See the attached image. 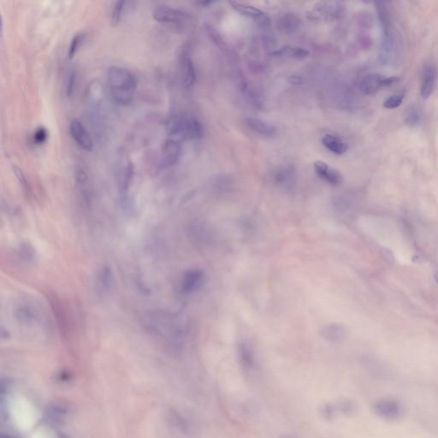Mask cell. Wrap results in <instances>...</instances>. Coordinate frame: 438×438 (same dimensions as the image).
<instances>
[{
	"mask_svg": "<svg viewBox=\"0 0 438 438\" xmlns=\"http://www.w3.org/2000/svg\"><path fill=\"white\" fill-rule=\"evenodd\" d=\"M435 281H436V283H437L438 284V272L436 273V274H435Z\"/></svg>",
	"mask_w": 438,
	"mask_h": 438,
	"instance_id": "cell-37",
	"label": "cell"
},
{
	"mask_svg": "<svg viewBox=\"0 0 438 438\" xmlns=\"http://www.w3.org/2000/svg\"><path fill=\"white\" fill-rule=\"evenodd\" d=\"M107 82L113 100L118 105H129L136 92L134 75L121 66H110L107 71Z\"/></svg>",
	"mask_w": 438,
	"mask_h": 438,
	"instance_id": "cell-1",
	"label": "cell"
},
{
	"mask_svg": "<svg viewBox=\"0 0 438 438\" xmlns=\"http://www.w3.org/2000/svg\"><path fill=\"white\" fill-rule=\"evenodd\" d=\"M437 80V70L432 64L425 66L423 71L420 95L423 99H428L432 95Z\"/></svg>",
	"mask_w": 438,
	"mask_h": 438,
	"instance_id": "cell-14",
	"label": "cell"
},
{
	"mask_svg": "<svg viewBox=\"0 0 438 438\" xmlns=\"http://www.w3.org/2000/svg\"><path fill=\"white\" fill-rule=\"evenodd\" d=\"M230 5L235 11L242 14L243 16L255 19L256 21L265 15V12H263L260 9L256 8L255 6H250V5H247V4L231 2Z\"/></svg>",
	"mask_w": 438,
	"mask_h": 438,
	"instance_id": "cell-23",
	"label": "cell"
},
{
	"mask_svg": "<svg viewBox=\"0 0 438 438\" xmlns=\"http://www.w3.org/2000/svg\"><path fill=\"white\" fill-rule=\"evenodd\" d=\"M383 86H386V78L382 75L378 73L368 74L360 81V92L365 95H373Z\"/></svg>",
	"mask_w": 438,
	"mask_h": 438,
	"instance_id": "cell-15",
	"label": "cell"
},
{
	"mask_svg": "<svg viewBox=\"0 0 438 438\" xmlns=\"http://www.w3.org/2000/svg\"><path fill=\"white\" fill-rule=\"evenodd\" d=\"M181 152V147L177 140H166L162 147L161 165L164 168H168L176 165Z\"/></svg>",
	"mask_w": 438,
	"mask_h": 438,
	"instance_id": "cell-10",
	"label": "cell"
},
{
	"mask_svg": "<svg viewBox=\"0 0 438 438\" xmlns=\"http://www.w3.org/2000/svg\"><path fill=\"white\" fill-rule=\"evenodd\" d=\"M70 134L76 144L82 149L91 152L94 149V142L84 125L77 119H73L70 124Z\"/></svg>",
	"mask_w": 438,
	"mask_h": 438,
	"instance_id": "cell-7",
	"label": "cell"
},
{
	"mask_svg": "<svg viewBox=\"0 0 438 438\" xmlns=\"http://www.w3.org/2000/svg\"><path fill=\"white\" fill-rule=\"evenodd\" d=\"M129 1H117L114 3L112 11H111V16L110 21L113 26H117L121 22L124 18V13L126 12L128 9Z\"/></svg>",
	"mask_w": 438,
	"mask_h": 438,
	"instance_id": "cell-24",
	"label": "cell"
},
{
	"mask_svg": "<svg viewBox=\"0 0 438 438\" xmlns=\"http://www.w3.org/2000/svg\"><path fill=\"white\" fill-rule=\"evenodd\" d=\"M205 275L200 269H193L185 273L181 281V290L185 294L199 291L205 284Z\"/></svg>",
	"mask_w": 438,
	"mask_h": 438,
	"instance_id": "cell-8",
	"label": "cell"
},
{
	"mask_svg": "<svg viewBox=\"0 0 438 438\" xmlns=\"http://www.w3.org/2000/svg\"><path fill=\"white\" fill-rule=\"evenodd\" d=\"M86 35L85 34H77L71 39V45L68 47V59H73L76 57V53H78L79 49L82 47L84 42Z\"/></svg>",
	"mask_w": 438,
	"mask_h": 438,
	"instance_id": "cell-27",
	"label": "cell"
},
{
	"mask_svg": "<svg viewBox=\"0 0 438 438\" xmlns=\"http://www.w3.org/2000/svg\"><path fill=\"white\" fill-rule=\"evenodd\" d=\"M20 255L25 260H32L34 255V248L29 244H26V243L21 244V247H20Z\"/></svg>",
	"mask_w": 438,
	"mask_h": 438,
	"instance_id": "cell-34",
	"label": "cell"
},
{
	"mask_svg": "<svg viewBox=\"0 0 438 438\" xmlns=\"http://www.w3.org/2000/svg\"><path fill=\"white\" fill-rule=\"evenodd\" d=\"M48 132L45 128H42V127H40L39 129H36V131L34 132V136H33V139H34V142L36 143L37 145H41L43 143H45V141L48 140Z\"/></svg>",
	"mask_w": 438,
	"mask_h": 438,
	"instance_id": "cell-32",
	"label": "cell"
},
{
	"mask_svg": "<svg viewBox=\"0 0 438 438\" xmlns=\"http://www.w3.org/2000/svg\"><path fill=\"white\" fill-rule=\"evenodd\" d=\"M302 26V20L294 13H284L278 18L276 27L284 34H294Z\"/></svg>",
	"mask_w": 438,
	"mask_h": 438,
	"instance_id": "cell-18",
	"label": "cell"
},
{
	"mask_svg": "<svg viewBox=\"0 0 438 438\" xmlns=\"http://www.w3.org/2000/svg\"><path fill=\"white\" fill-rule=\"evenodd\" d=\"M321 142L324 147L327 148L330 152H333L334 154H344L349 149V146L346 142H342L340 138L335 136L333 134H327L324 135Z\"/></svg>",
	"mask_w": 438,
	"mask_h": 438,
	"instance_id": "cell-20",
	"label": "cell"
},
{
	"mask_svg": "<svg viewBox=\"0 0 438 438\" xmlns=\"http://www.w3.org/2000/svg\"><path fill=\"white\" fill-rule=\"evenodd\" d=\"M49 301H50L51 307L53 308V313H54V316L57 319L59 329H60L61 331H63V333H68L70 324H68V316H67L66 310L63 306V303H61L58 297L54 296V295L49 297Z\"/></svg>",
	"mask_w": 438,
	"mask_h": 438,
	"instance_id": "cell-16",
	"label": "cell"
},
{
	"mask_svg": "<svg viewBox=\"0 0 438 438\" xmlns=\"http://www.w3.org/2000/svg\"><path fill=\"white\" fill-rule=\"evenodd\" d=\"M272 176L275 183L284 189H292L296 181L295 170L289 165H283L276 167L273 171Z\"/></svg>",
	"mask_w": 438,
	"mask_h": 438,
	"instance_id": "cell-11",
	"label": "cell"
},
{
	"mask_svg": "<svg viewBox=\"0 0 438 438\" xmlns=\"http://www.w3.org/2000/svg\"><path fill=\"white\" fill-rule=\"evenodd\" d=\"M0 438H19L16 435H12V434H10V433H1V435H0Z\"/></svg>",
	"mask_w": 438,
	"mask_h": 438,
	"instance_id": "cell-35",
	"label": "cell"
},
{
	"mask_svg": "<svg viewBox=\"0 0 438 438\" xmlns=\"http://www.w3.org/2000/svg\"><path fill=\"white\" fill-rule=\"evenodd\" d=\"M420 118L421 115H420V110L418 108L412 107L407 113L405 122L408 125H415L420 122Z\"/></svg>",
	"mask_w": 438,
	"mask_h": 438,
	"instance_id": "cell-31",
	"label": "cell"
},
{
	"mask_svg": "<svg viewBox=\"0 0 438 438\" xmlns=\"http://www.w3.org/2000/svg\"><path fill=\"white\" fill-rule=\"evenodd\" d=\"M16 320L24 326H31L39 320V311L29 302H21L14 311Z\"/></svg>",
	"mask_w": 438,
	"mask_h": 438,
	"instance_id": "cell-9",
	"label": "cell"
},
{
	"mask_svg": "<svg viewBox=\"0 0 438 438\" xmlns=\"http://www.w3.org/2000/svg\"><path fill=\"white\" fill-rule=\"evenodd\" d=\"M405 92L401 91V92L396 93L395 95H391L390 97H388L387 100L383 103V106L386 109H396L399 107L400 105H402V101L404 100Z\"/></svg>",
	"mask_w": 438,
	"mask_h": 438,
	"instance_id": "cell-28",
	"label": "cell"
},
{
	"mask_svg": "<svg viewBox=\"0 0 438 438\" xmlns=\"http://www.w3.org/2000/svg\"><path fill=\"white\" fill-rule=\"evenodd\" d=\"M374 411L379 417L383 420H398L403 413V407L398 401L389 398L381 399L374 405Z\"/></svg>",
	"mask_w": 438,
	"mask_h": 438,
	"instance_id": "cell-6",
	"label": "cell"
},
{
	"mask_svg": "<svg viewBox=\"0 0 438 438\" xmlns=\"http://www.w3.org/2000/svg\"><path fill=\"white\" fill-rule=\"evenodd\" d=\"M12 169H13L14 173L16 175V178L18 180L19 183L21 184V188L24 189V191L27 194H29V193H30V188H29V183H28V181H27L26 176L24 175V172H22L21 169L19 168L18 166H13Z\"/></svg>",
	"mask_w": 438,
	"mask_h": 438,
	"instance_id": "cell-30",
	"label": "cell"
},
{
	"mask_svg": "<svg viewBox=\"0 0 438 438\" xmlns=\"http://www.w3.org/2000/svg\"><path fill=\"white\" fill-rule=\"evenodd\" d=\"M152 16L158 22L176 26L182 25L189 19V15L186 12L166 6H158L152 12Z\"/></svg>",
	"mask_w": 438,
	"mask_h": 438,
	"instance_id": "cell-4",
	"label": "cell"
},
{
	"mask_svg": "<svg viewBox=\"0 0 438 438\" xmlns=\"http://www.w3.org/2000/svg\"><path fill=\"white\" fill-rule=\"evenodd\" d=\"M273 57L278 58H295V59H303L309 55V52L305 48L293 47V45H285L283 48L275 50L271 53Z\"/></svg>",
	"mask_w": 438,
	"mask_h": 438,
	"instance_id": "cell-21",
	"label": "cell"
},
{
	"mask_svg": "<svg viewBox=\"0 0 438 438\" xmlns=\"http://www.w3.org/2000/svg\"><path fill=\"white\" fill-rule=\"evenodd\" d=\"M206 32H208V36L210 37V39L213 40V42L218 47L220 50L223 51L224 53L228 52V48L225 41L223 40V38L221 36L220 34L218 33L217 29H214L213 26L208 25L206 26Z\"/></svg>",
	"mask_w": 438,
	"mask_h": 438,
	"instance_id": "cell-26",
	"label": "cell"
},
{
	"mask_svg": "<svg viewBox=\"0 0 438 438\" xmlns=\"http://www.w3.org/2000/svg\"><path fill=\"white\" fill-rule=\"evenodd\" d=\"M76 82V72L74 70L68 71L66 77L65 94L68 98L72 97L75 92V87Z\"/></svg>",
	"mask_w": 438,
	"mask_h": 438,
	"instance_id": "cell-29",
	"label": "cell"
},
{
	"mask_svg": "<svg viewBox=\"0 0 438 438\" xmlns=\"http://www.w3.org/2000/svg\"><path fill=\"white\" fill-rule=\"evenodd\" d=\"M98 293L101 296H107L112 293L115 289V275L111 268L105 265L101 268L97 278Z\"/></svg>",
	"mask_w": 438,
	"mask_h": 438,
	"instance_id": "cell-12",
	"label": "cell"
},
{
	"mask_svg": "<svg viewBox=\"0 0 438 438\" xmlns=\"http://www.w3.org/2000/svg\"><path fill=\"white\" fill-rule=\"evenodd\" d=\"M179 67L181 74V83L184 87H191L196 80V71L194 62L190 56L189 48L185 47L179 56Z\"/></svg>",
	"mask_w": 438,
	"mask_h": 438,
	"instance_id": "cell-5",
	"label": "cell"
},
{
	"mask_svg": "<svg viewBox=\"0 0 438 438\" xmlns=\"http://www.w3.org/2000/svg\"><path fill=\"white\" fill-rule=\"evenodd\" d=\"M213 3H214V1H201V2H198V5L201 6H208Z\"/></svg>",
	"mask_w": 438,
	"mask_h": 438,
	"instance_id": "cell-36",
	"label": "cell"
},
{
	"mask_svg": "<svg viewBox=\"0 0 438 438\" xmlns=\"http://www.w3.org/2000/svg\"><path fill=\"white\" fill-rule=\"evenodd\" d=\"M343 11L341 2H319L313 6L310 18L315 21H331L338 18Z\"/></svg>",
	"mask_w": 438,
	"mask_h": 438,
	"instance_id": "cell-3",
	"label": "cell"
},
{
	"mask_svg": "<svg viewBox=\"0 0 438 438\" xmlns=\"http://www.w3.org/2000/svg\"><path fill=\"white\" fill-rule=\"evenodd\" d=\"M241 91H242L243 97L250 105L253 107L261 109L263 105V100L260 93L252 85L249 84L248 82H242L241 85Z\"/></svg>",
	"mask_w": 438,
	"mask_h": 438,
	"instance_id": "cell-22",
	"label": "cell"
},
{
	"mask_svg": "<svg viewBox=\"0 0 438 438\" xmlns=\"http://www.w3.org/2000/svg\"><path fill=\"white\" fill-rule=\"evenodd\" d=\"M76 180L79 191L82 194L85 203L87 205H89L92 199V191H91L89 176L83 167H78L76 169Z\"/></svg>",
	"mask_w": 438,
	"mask_h": 438,
	"instance_id": "cell-17",
	"label": "cell"
},
{
	"mask_svg": "<svg viewBox=\"0 0 438 438\" xmlns=\"http://www.w3.org/2000/svg\"><path fill=\"white\" fill-rule=\"evenodd\" d=\"M239 353H240V356L242 358V361H243L245 364H248V365H249L250 363L252 362V354H251V352H250L249 348H248L246 344L242 343V345L240 346Z\"/></svg>",
	"mask_w": 438,
	"mask_h": 438,
	"instance_id": "cell-33",
	"label": "cell"
},
{
	"mask_svg": "<svg viewBox=\"0 0 438 438\" xmlns=\"http://www.w3.org/2000/svg\"><path fill=\"white\" fill-rule=\"evenodd\" d=\"M247 125L255 133L265 137H271L275 134V128L269 122L260 118H250L247 119Z\"/></svg>",
	"mask_w": 438,
	"mask_h": 438,
	"instance_id": "cell-19",
	"label": "cell"
},
{
	"mask_svg": "<svg viewBox=\"0 0 438 438\" xmlns=\"http://www.w3.org/2000/svg\"><path fill=\"white\" fill-rule=\"evenodd\" d=\"M166 131L172 139L200 140L204 136V127L196 118L184 114H174L167 119Z\"/></svg>",
	"mask_w": 438,
	"mask_h": 438,
	"instance_id": "cell-2",
	"label": "cell"
},
{
	"mask_svg": "<svg viewBox=\"0 0 438 438\" xmlns=\"http://www.w3.org/2000/svg\"><path fill=\"white\" fill-rule=\"evenodd\" d=\"M314 171L318 177L331 185H339L343 179L339 171L322 160L315 161Z\"/></svg>",
	"mask_w": 438,
	"mask_h": 438,
	"instance_id": "cell-13",
	"label": "cell"
},
{
	"mask_svg": "<svg viewBox=\"0 0 438 438\" xmlns=\"http://www.w3.org/2000/svg\"><path fill=\"white\" fill-rule=\"evenodd\" d=\"M321 333L326 340H330L331 341H339L343 337L345 330L342 326L333 324V325L325 326Z\"/></svg>",
	"mask_w": 438,
	"mask_h": 438,
	"instance_id": "cell-25",
	"label": "cell"
}]
</instances>
